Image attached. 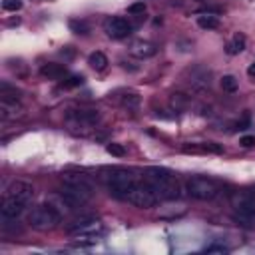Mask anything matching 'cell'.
Listing matches in <instances>:
<instances>
[{"mask_svg":"<svg viewBox=\"0 0 255 255\" xmlns=\"http://www.w3.org/2000/svg\"><path fill=\"white\" fill-rule=\"evenodd\" d=\"M62 181L64 185L58 191V195L68 209H78L94 197V187L86 177L76 175V173H66Z\"/></svg>","mask_w":255,"mask_h":255,"instance_id":"obj_1","label":"cell"},{"mask_svg":"<svg viewBox=\"0 0 255 255\" xmlns=\"http://www.w3.org/2000/svg\"><path fill=\"white\" fill-rule=\"evenodd\" d=\"M143 181L157 193L159 199H177L181 197V185L177 181V177L173 175V171H169L167 167H159V165H151L145 169Z\"/></svg>","mask_w":255,"mask_h":255,"instance_id":"obj_2","label":"cell"},{"mask_svg":"<svg viewBox=\"0 0 255 255\" xmlns=\"http://www.w3.org/2000/svg\"><path fill=\"white\" fill-rule=\"evenodd\" d=\"M102 179L106 181L110 193H112L114 197L122 199V201H126L129 189H131L133 183L137 181V179L131 175V171H129V169H124V167H108V169H104Z\"/></svg>","mask_w":255,"mask_h":255,"instance_id":"obj_3","label":"cell"},{"mask_svg":"<svg viewBox=\"0 0 255 255\" xmlns=\"http://www.w3.org/2000/svg\"><path fill=\"white\" fill-rule=\"evenodd\" d=\"M60 221H62V213L52 203H40L28 211V225L38 231L54 229Z\"/></svg>","mask_w":255,"mask_h":255,"instance_id":"obj_4","label":"cell"},{"mask_svg":"<svg viewBox=\"0 0 255 255\" xmlns=\"http://www.w3.org/2000/svg\"><path fill=\"white\" fill-rule=\"evenodd\" d=\"M233 205V217L245 225L255 223V187L237 191L231 199Z\"/></svg>","mask_w":255,"mask_h":255,"instance_id":"obj_5","label":"cell"},{"mask_svg":"<svg viewBox=\"0 0 255 255\" xmlns=\"http://www.w3.org/2000/svg\"><path fill=\"white\" fill-rule=\"evenodd\" d=\"M185 191L199 201H211L219 195V185L217 181H213L211 177H203V175H193L187 179L185 183Z\"/></svg>","mask_w":255,"mask_h":255,"instance_id":"obj_6","label":"cell"},{"mask_svg":"<svg viewBox=\"0 0 255 255\" xmlns=\"http://www.w3.org/2000/svg\"><path fill=\"white\" fill-rule=\"evenodd\" d=\"M126 201L135 205V207H139V209H149V207H153L159 201V197H157V193L145 181H135L133 187L129 189Z\"/></svg>","mask_w":255,"mask_h":255,"instance_id":"obj_7","label":"cell"},{"mask_svg":"<svg viewBox=\"0 0 255 255\" xmlns=\"http://www.w3.org/2000/svg\"><path fill=\"white\" fill-rule=\"evenodd\" d=\"M104 30H106V34H108L110 38L120 40V38H128V36L131 34L133 24H131V22H128V20H126V18H122V16H112V18H108V20H106Z\"/></svg>","mask_w":255,"mask_h":255,"instance_id":"obj_8","label":"cell"},{"mask_svg":"<svg viewBox=\"0 0 255 255\" xmlns=\"http://www.w3.org/2000/svg\"><path fill=\"white\" fill-rule=\"evenodd\" d=\"M68 231L72 235H80V237H98L104 233V225L98 219H80L74 225H70Z\"/></svg>","mask_w":255,"mask_h":255,"instance_id":"obj_9","label":"cell"},{"mask_svg":"<svg viewBox=\"0 0 255 255\" xmlns=\"http://www.w3.org/2000/svg\"><path fill=\"white\" fill-rule=\"evenodd\" d=\"M100 114L96 110H70L68 112V124L72 128H90L98 124Z\"/></svg>","mask_w":255,"mask_h":255,"instance_id":"obj_10","label":"cell"},{"mask_svg":"<svg viewBox=\"0 0 255 255\" xmlns=\"http://www.w3.org/2000/svg\"><path fill=\"white\" fill-rule=\"evenodd\" d=\"M4 195L16 197V199L28 203V201L34 197V187H32L28 181H12V183L8 185V189L4 191Z\"/></svg>","mask_w":255,"mask_h":255,"instance_id":"obj_11","label":"cell"},{"mask_svg":"<svg viewBox=\"0 0 255 255\" xmlns=\"http://www.w3.org/2000/svg\"><path fill=\"white\" fill-rule=\"evenodd\" d=\"M24 207H26L24 201H20V199H16V197H8V195H4L2 205H0V213H2V217L18 219V217L24 213Z\"/></svg>","mask_w":255,"mask_h":255,"instance_id":"obj_12","label":"cell"},{"mask_svg":"<svg viewBox=\"0 0 255 255\" xmlns=\"http://www.w3.org/2000/svg\"><path fill=\"white\" fill-rule=\"evenodd\" d=\"M189 86L195 88V90H203V88H209V70H205L203 66H197L193 70H189Z\"/></svg>","mask_w":255,"mask_h":255,"instance_id":"obj_13","label":"cell"},{"mask_svg":"<svg viewBox=\"0 0 255 255\" xmlns=\"http://www.w3.org/2000/svg\"><path fill=\"white\" fill-rule=\"evenodd\" d=\"M181 149L183 153H223V147L211 141H201V143H191V145L185 143Z\"/></svg>","mask_w":255,"mask_h":255,"instance_id":"obj_14","label":"cell"},{"mask_svg":"<svg viewBox=\"0 0 255 255\" xmlns=\"http://www.w3.org/2000/svg\"><path fill=\"white\" fill-rule=\"evenodd\" d=\"M135 58H151V56H155L157 54V46L155 44H151V42H147V40H137V42H133L131 44V50H129Z\"/></svg>","mask_w":255,"mask_h":255,"instance_id":"obj_15","label":"cell"},{"mask_svg":"<svg viewBox=\"0 0 255 255\" xmlns=\"http://www.w3.org/2000/svg\"><path fill=\"white\" fill-rule=\"evenodd\" d=\"M66 66L64 64H56V62H48V64H44L42 66V70H40V74L44 76V78H50V80H60V78H64L66 76Z\"/></svg>","mask_w":255,"mask_h":255,"instance_id":"obj_16","label":"cell"},{"mask_svg":"<svg viewBox=\"0 0 255 255\" xmlns=\"http://www.w3.org/2000/svg\"><path fill=\"white\" fill-rule=\"evenodd\" d=\"M22 114V108L18 102H0V118L2 120H14L16 116Z\"/></svg>","mask_w":255,"mask_h":255,"instance_id":"obj_17","label":"cell"},{"mask_svg":"<svg viewBox=\"0 0 255 255\" xmlns=\"http://www.w3.org/2000/svg\"><path fill=\"white\" fill-rule=\"evenodd\" d=\"M20 96H22V92L16 86H10L8 82L0 84V100H4V102H20Z\"/></svg>","mask_w":255,"mask_h":255,"instance_id":"obj_18","label":"cell"},{"mask_svg":"<svg viewBox=\"0 0 255 255\" xmlns=\"http://www.w3.org/2000/svg\"><path fill=\"white\" fill-rule=\"evenodd\" d=\"M245 44H247V38L243 36V34H235L233 38H231V42L225 46V52L227 54H231V56H235V54H239V52H243L245 50Z\"/></svg>","mask_w":255,"mask_h":255,"instance_id":"obj_19","label":"cell"},{"mask_svg":"<svg viewBox=\"0 0 255 255\" xmlns=\"http://www.w3.org/2000/svg\"><path fill=\"white\" fill-rule=\"evenodd\" d=\"M88 64L94 68V70H98V72H102V70H106L108 68V56L104 54V52H92L90 54V58H88Z\"/></svg>","mask_w":255,"mask_h":255,"instance_id":"obj_20","label":"cell"},{"mask_svg":"<svg viewBox=\"0 0 255 255\" xmlns=\"http://www.w3.org/2000/svg\"><path fill=\"white\" fill-rule=\"evenodd\" d=\"M197 26L203 30H215V28H219V18L211 16V14H201V16H197Z\"/></svg>","mask_w":255,"mask_h":255,"instance_id":"obj_21","label":"cell"},{"mask_svg":"<svg viewBox=\"0 0 255 255\" xmlns=\"http://www.w3.org/2000/svg\"><path fill=\"white\" fill-rule=\"evenodd\" d=\"M221 88H223L225 92L233 94V92L237 90V78H235V76H231V74L223 76V78H221Z\"/></svg>","mask_w":255,"mask_h":255,"instance_id":"obj_22","label":"cell"},{"mask_svg":"<svg viewBox=\"0 0 255 255\" xmlns=\"http://www.w3.org/2000/svg\"><path fill=\"white\" fill-rule=\"evenodd\" d=\"M106 151L112 153V155H116V157H124L126 155V147L122 143H114V141L106 145Z\"/></svg>","mask_w":255,"mask_h":255,"instance_id":"obj_23","label":"cell"},{"mask_svg":"<svg viewBox=\"0 0 255 255\" xmlns=\"http://www.w3.org/2000/svg\"><path fill=\"white\" fill-rule=\"evenodd\" d=\"M70 28H72L74 32H78V34H86V32L90 30V26H88L84 20H70Z\"/></svg>","mask_w":255,"mask_h":255,"instance_id":"obj_24","label":"cell"},{"mask_svg":"<svg viewBox=\"0 0 255 255\" xmlns=\"http://www.w3.org/2000/svg\"><path fill=\"white\" fill-rule=\"evenodd\" d=\"M2 8L6 12H16L22 8V0H2Z\"/></svg>","mask_w":255,"mask_h":255,"instance_id":"obj_25","label":"cell"},{"mask_svg":"<svg viewBox=\"0 0 255 255\" xmlns=\"http://www.w3.org/2000/svg\"><path fill=\"white\" fill-rule=\"evenodd\" d=\"M84 82V78L82 76H70L68 80H64L62 82V88H76V86H80Z\"/></svg>","mask_w":255,"mask_h":255,"instance_id":"obj_26","label":"cell"},{"mask_svg":"<svg viewBox=\"0 0 255 255\" xmlns=\"http://www.w3.org/2000/svg\"><path fill=\"white\" fill-rule=\"evenodd\" d=\"M137 104H139L137 94H126V98H124V106H128V108H137Z\"/></svg>","mask_w":255,"mask_h":255,"instance_id":"obj_27","label":"cell"},{"mask_svg":"<svg viewBox=\"0 0 255 255\" xmlns=\"http://www.w3.org/2000/svg\"><path fill=\"white\" fill-rule=\"evenodd\" d=\"M128 12H129V14H143V12H145V4H143V0L133 2V4L128 8Z\"/></svg>","mask_w":255,"mask_h":255,"instance_id":"obj_28","label":"cell"},{"mask_svg":"<svg viewBox=\"0 0 255 255\" xmlns=\"http://www.w3.org/2000/svg\"><path fill=\"white\" fill-rule=\"evenodd\" d=\"M171 104H173L175 108H181V106L187 104V96H183V94H173V96H171Z\"/></svg>","mask_w":255,"mask_h":255,"instance_id":"obj_29","label":"cell"},{"mask_svg":"<svg viewBox=\"0 0 255 255\" xmlns=\"http://www.w3.org/2000/svg\"><path fill=\"white\" fill-rule=\"evenodd\" d=\"M229 249L225 247V245H209V247H205V253H227Z\"/></svg>","mask_w":255,"mask_h":255,"instance_id":"obj_30","label":"cell"},{"mask_svg":"<svg viewBox=\"0 0 255 255\" xmlns=\"http://www.w3.org/2000/svg\"><path fill=\"white\" fill-rule=\"evenodd\" d=\"M239 143H241L243 147H253V145H255V135H243V137L239 139Z\"/></svg>","mask_w":255,"mask_h":255,"instance_id":"obj_31","label":"cell"},{"mask_svg":"<svg viewBox=\"0 0 255 255\" xmlns=\"http://www.w3.org/2000/svg\"><path fill=\"white\" fill-rule=\"evenodd\" d=\"M247 126H249V114H245V116H243V120L237 124V128H239V129H245Z\"/></svg>","mask_w":255,"mask_h":255,"instance_id":"obj_32","label":"cell"},{"mask_svg":"<svg viewBox=\"0 0 255 255\" xmlns=\"http://www.w3.org/2000/svg\"><path fill=\"white\" fill-rule=\"evenodd\" d=\"M247 74H249V78H255V62H253V64L247 68Z\"/></svg>","mask_w":255,"mask_h":255,"instance_id":"obj_33","label":"cell"}]
</instances>
